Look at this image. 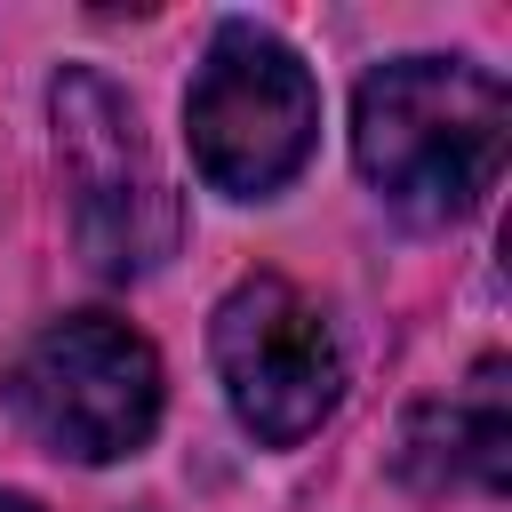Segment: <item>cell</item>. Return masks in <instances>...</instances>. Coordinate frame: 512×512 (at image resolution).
<instances>
[{"instance_id":"obj_1","label":"cell","mask_w":512,"mask_h":512,"mask_svg":"<svg viewBox=\"0 0 512 512\" xmlns=\"http://www.w3.org/2000/svg\"><path fill=\"white\" fill-rule=\"evenodd\" d=\"M504 80L464 56H392L352 96V160L408 224H456L504 168Z\"/></svg>"},{"instance_id":"obj_2","label":"cell","mask_w":512,"mask_h":512,"mask_svg":"<svg viewBox=\"0 0 512 512\" xmlns=\"http://www.w3.org/2000/svg\"><path fill=\"white\" fill-rule=\"evenodd\" d=\"M48 120H56V160H64L80 256L104 280H136V272L168 264L184 240V208L144 144L136 104L96 64H64L48 88Z\"/></svg>"},{"instance_id":"obj_3","label":"cell","mask_w":512,"mask_h":512,"mask_svg":"<svg viewBox=\"0 0 512 512\" xmlns=\"http://www.w3.org/2000/svg\"><path fill=\"white\" fill-rule=\"evenodd\" d=\"M184 136H192V168L216 192L272 200L320 144V88L280 32L232 16V24H216V40L192 72Z\"/></svg>"},{"instance_id":"obj_4","label":"cell","mask_w":512,"mask_h":512,"mask_svg":"<svg viewBox=\"0 0 512 512\" xmlns=\"http://www.w3.org/2000/svg\"><path fill=\"white\" fill-rule=\"evenodd\" d=\"M8 400L56 456L120 464L160 424V352L112 312H72L16 352Z\"/></svg>"},{"instance_id":"obj_5","label":"cell","mask_w":512,"mask_h":512,"mask_svg":"<svg viewBox=\"0 0 512 512\" xmlns=\"http://www.w3.org/2000/svg\"><path fill=\"white\" fill-rule=\"evenodd\" d=\"M216 376L232 416L264 440V448H296L304 432L328 424L336 392H344V352L328 312L280 280V272H248L224 304H216Z\"/></svg>"},{"instance_id":"obj_6","label":"cell","mask_w":512,"mask_h":512,"mask_svg":"<svg viewBox=\"0 0 512 512\" xmlns=\"http://www.w3.org/2000/svg\"><path fill=\"white\" fill-rule=\"evenodd\" d=\"M400 472L440 488V480H480V488H504L512 472V416H504V360H480L472 384L456 400H432L408 416V440H400Z\"/></svg>"},{"instance_id":"obj_7","label":"cell","mask_w":512,"mask_h":512,"mask_svg":"<svg viewBox=\"0 0 512 512\" xmlns=\"http://www.w3.org/2000/svg\"><path fill=\"white\" fill-rule=\"evenodd\" d=\"M0 512H40V504L32 496H0Z\"/></svg>"}]
</instances>
